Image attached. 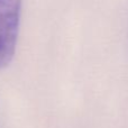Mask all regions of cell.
Segmentation results:
<instances>
[{"label":"cell","mask_w":128,"mask_h":128,"mask_svg":"<svg viewBox=\"0 0 128 128\" xmlns=\"http://www.w3.org/2000/svg\"><path fill=\"white\" fill-rule=\"evenodd\" d=\"M22 0H0V70L11 63L16 53Z\"/></svg>","instance_id":"obj_1"}]
</instances>
